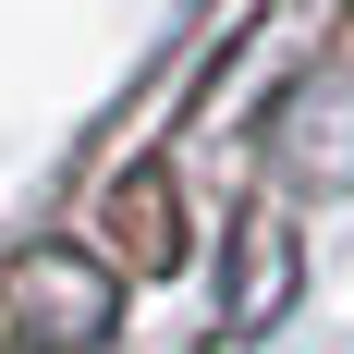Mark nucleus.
Listing matches in <instances>:
<instances>
[{"instance_id": "obj_1", "label": "nucleus", "mask_w": 354, "mask_h": 354, "mask_svg": "<svg viewBox=\"0 0 354 354\" xmlns=\"http://www.w3.org/2000/svg\"><path fill=\"white\" fill-rule=\"evenodd\" d=\"M0 318L25 330V342H49V354H86V342L122 330V269L86 257V245H25L0 269Z\"/></svg>"}, {"instance_id": "obj_2", "label": "nucleus", "mask_w": 354, "mask_h": 354, "mask_svg": "<svg viewBox=\"0 0 354 354\" xmlns=\"http://www.w3.org/2000/svg\"><path fill=\"white\" fill-rule=\"evenodd\" d=\"M183 245H196V232H183V196H171V171H122L98 196V257H122V281H147V269H183Z\"/></svg>"}, {"instance_id": "obj_3", "label": "nucleus", "mask_w": 354, "mask_h": 354, "mask_svg": "<svg viewBox=\"0 0 354 354\" xmlns=\"http://www.w3.org/2000/svg\"><path fill=\"white\" fill-rule=\"evenodd\" d=\"M269 122H281V147H293L318 183H354V73H330V86H293Z\"/></svg>"}, {"instance_id": "obj_4", "label": "nucleus", "mask_w": 354, "mask_h": 354, "mask_svg": "<svg viewBox=\"0 0 354 354\" xmlns=\"http://www.w3.org/2000/svg\"><path fill=\"white\" fill-rule=\"evenodd\" d=\"M293 269H306V257H293V232H281V208H257L245 220V269H232V330H269L293 306Z\"/></svg>"}]
</instances>
